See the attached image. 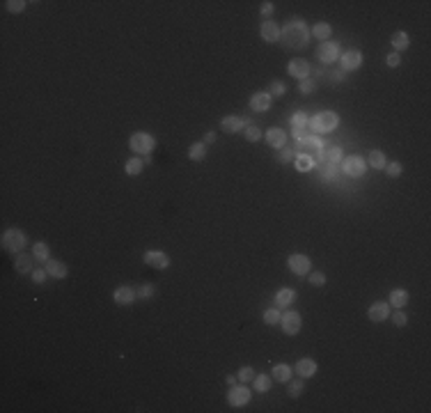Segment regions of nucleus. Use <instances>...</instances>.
I'll return each mask as SVG.
<instances>
[{
    "label": "nucleus",
    "mask_w": 431,
    "mask_h": 413,
    "mask_svg": "<svg viewBox=\"0 0 431 413\" xmlns=\"http://www.w3.org/2000/svg\"><path fill=\"white\" fill-rule=\"evenodd\" d=\"M307 39H310V30H307L303 19H291V21H287L280 28V42L285 49H291V51L305 49Z\"/></svg>",
    "instance_id": "1"
},
{
    "label": "nucleus",
    "mask_w": 431,
    "mask_h": 413,
    "mask_svg": "<svg viewBox=\"0 0 431 413\" xmlns=\"http://www.w3.org/2000/svg\"><path fill=\"white\" fill-rule=\"evenodd\" d=\"M337 124H340L337 113H333V110H321V113H317L314 117H310L307 129H310V133H328V131L337 129Z\"/></svg>",
    "instance_id": "2"
},
{
    "label": "nucleus",
    "mask_w": 431,
    "mask_h": 413,
    "mask_svg": "<svg viewBox=\"0 0 431 413\" xmlns=\"http://www.w3.org/2000/svg\"><path fill=\"white\" fill-rule=\"evenodd\" d=\"M0 244H3V248L7 250V253H23V248L28 246V237H26V232L23 230H19V228H10V230H5L3 232V239H0Z\"/></svg>",
    "instance_id": "3"
},
{
    "label": "nucleus",
    "mask_w": 431,
    "mask_h": 413,
    "mask_svg": "<svg viewBox=\"0 0 431 413\" xmlns=\"http://www.w3.org/2000/svg\"><path fill=\"white\" fill-rule=\"evenodd\" d=\"M129 147L131 152H135V156H149L154 152V147H156V138L151 133H145V131H135L129 138Z\"/></svg>",
    "instance_id": "4"
},
{
    "label": "nucleus",
    "mask_w": 431,
    "mask_h": 413,
    "mask_svg": "<svg viewBox=\"0 0 431 413\" xmlns=\"http://www.w3.org/2000/svg\"><path fill=\"white\" fill-rule=\"evenodd\" d=\"M317 60L321 62L323 67L337 62L340 60V46H337L335 42H321L317 46Z\"/></svg>",
    "instance_id": "5"
},
{
    "label": "nucleus",
    "mask_w": 431,
    "mask_h": 413,
    "mask_svg": "<svg viewBox=\"0 0 431 413\" xmlns=\"http://www.w3.org/2000/svg\"><path fill=\"white\" fill-rule=\"evenodd\" d=\"M342 170H344V174H349V177H362L365 170H367V161L362 156L351 154V156H346L344 161H342Z\"/></svg>",
    "instance_id": "6"
},
{
    "label": "nucleus",
    "mask_w": 431,
    "mask_h": 413,
    "mask_svg": "<svg viewBox=\"0 0 431 413\" xmlns=\"http://www.w3.org/2000/svg\"><path fill=\"white\" fill-rule=\"evenodd\" d=\"M287 267H289L291 273H296V276H307L310 269H312V262H310L307 255L294 253V255H289V260H287Z\"/></svg>",
    "instance_id": "7"
},
{
    "label": "nucleus",
    "mask_w": 431,
    "mask_h": 413,
    "mask_svg": "<svg viewBox=\"0 0 431 413\" xmlns=\"http://www.w3.org/2000/svg\"><path fill=\"white\" fill-rule=\"evenodd\" d=\"M326 149V142L321 140L319 136H307L305 140H301V142H296V152H301V154H307V156H312V154H319V152H323Z\"/></svg>",
    "instance_id": "8"
},
{
    "label": "nucleus",
    "mask_w": 431,
    "mask_h": 413,
    "mask_svg": "<svg viewBox=\"0 0 431 413\" xmlns=\"http://www.w3.org/2000/svg\"><path fill=\"white\" fill-rule=\"evenodd\" d=\"M250 402V388L248 386H232L227 392V404L230 406H246Z\"/></svg>",
    "instance_id": "9"
},
{
    "label": "nucleus",
    "mask_w": 431,
    "mask_h": 413,
    "mask_svg": "<svg viewBox=\"0 0 431 413\" xmlns=\"http://www.w3.org/2000/svg\"><path fill=\"white\" fill-rule=\"evenodd\" d=\"M142 262L151 269H158V271L170 267V257H167L165 253H161V250H147L145 255H142Z\"/></svg>",
    "instance_id": "10"
},
{
    "label": "nucleus",
    "mask_w": 431,
    "mask_h": 413,
    "mask_svg": "<svg viewBox=\"0 0 431 413\" xmlns=\"http://www.w3.org/2000/svg\"><path fill=\"white\" fill-rule=\"evenodd\" d=\"M280 326L287 335H296L301 331V315H298L296 310H287L285 315L280 317Z\"/></svg>",
    "instance_id": "11"
},
{
    "label": "nucleus",
    "mask_w": 431,
    "mask_h": 413,
    "mask_svg": "<svg viewBox=\"0 0 431 413\" xmlns=\"http://www.w3.org/2000/svg\"><path fill=\"white\" fill-rule=\"evenodd\" d=\"M310 69H312V65L307 60H303V58H296V60H291L289 65H287V74H289L291 78H298V81L310 78Z\"/></svg>",
    "instance_id": "12"
},
{
    "label": "nucleus",
    "mask_w": 431,
    "mask_h": 413,
    "mask_svg": "<svg viewBox=\"0 0 431 413\" xmlns=\"http://www.w3.org/2000/svg\"><path fill=\"white\" fill-rule=\"evenodd\" d=\"M259 35H262V39L269 42V44L280 42V26L275 21H271V19H264L262 26H259Z\"/></svg>",
    "instance_id": "13"
},
{
    "label": "nucleus",
    "mask_w": 431,
    "mask_h": 413,
    "mask_svg": "<svg viewBox=\"0 0 431 413\" xmlns=\"http://www.w3.org/2000/svg\"><path fill=\"white\" fill-rule=\"evenodd\" d=\"M340 67H342L344 71H356V69H360V67H362V53H360V51H356V49L346 51V53L340 58Z\"/></svg>",
    "instance_id": "14"
},
{
    "label": "nucleus",
    "mask_w": 431,
    "mask_h": 413,
    "mask_svg": "<svg viewBox=\"0 0 431 413\" xmlns=\"http://www.w3.org/2000/svg\"><path fill=\"white\" fill-rule=\"evenodd\" d=\"M367 317H369L374 324H381V321H385L390 317V305L385 303V301H376V303H372L367 308Z\"/></svg>",
    "instance_id": "15"
},
{
    "label": "nucleus",
    "mask_w": 431,
    "mask_h": 413,
    "mask_svg": "<svg viewBox=\"0 0 431 413\" xmlns=\"http://www.w3.org/2000/svg\"><path fill=\"white\" fill-rule=\"evenodd\" d=\"M248 124H250V120H243L239 115H227V117L221 120V129L225 131V133H239V131L246 129Z\"/></svg>",
    "instance_id": "16"
},
{
    "label": "nucleus",
    "mask_w": 431,
    "mask_h": 413,
    "mask_svg": "<svg viewBox=\"0 0 431 413\" xmlns=\"http://www.w3.org/2000/svg\"><path fill=\"white\" fill-rule=\"evenodd\" d=\"M271 106H273V97L269 92H255L250 97V108L255 113H266V110H271Z\"/></svg>",
    "instance_id": "17"
},
{
    "label": "nucleus",
    "mask_w": 431,
    "mask_h": 413,
    "mask_svg": "<svg viewBox=\"0 0 431 413\" xmlns=\"http://www.w3.org/2000/svg\"><path fill=\"white\" fill-rule=\"evenodd\" d=\"M135 299H138V294H135V289L129 287V285H122V287H117L113 292V301L117 305H131Z\"/></svg>",
    "instance_id": "18"
},
{
    "label": "nucleus",
    "mask_w": 431,
    "mask_h": 413,
    "mask_svg": "<svg viewBox=\"0 0 431 413\" xmlns=\"http://www.w3.org/2000/svg\"><path fill=\"white\" fill-rule=\"evenodd\" d=\"M294 372H296L301 379H312L317 374V360L314 358H301L294 365Z\"/></svg>",
    "instance_id": "19"
},
{
    "label": "nucleus",
    "mask_w": 431,
    "mask_h": 413,
    "mask_svg": "<svg viewBox=\"0 0 431 413\" xmlns=\"http://www.w3.org/2000/svg\"><path fill=\"white\" fill-rule=\"evenodd\" d=\"M264 138H266V142H269V147H273V149H282V147L287 145V133L282 129H278V126L264 131Z\"/></svg>",
    "instance_id": "20"
},
{
    "label": "nucleus",
    "mask_w": 431,
    "mask_h": 413,
    "mask_svg": "<svg viewBox=\"0 0 431 413\" xmlns=\"http://www.w3.org/2000/svg\"><path fill=\"white\" fill-rule=\"evenodd\" d=\"M35 262H37V257H35L33 253H19L17 262H14V269H17L19 273H33Z\"/></svg>",
    "instance_id": "21"
},
{
    "label": "nucleus",
    "mask_w": 431,
    "mask_h": 413,
    "mask_svg": "<svg viewBox=\"0 0 431 413\" xmlns=\"http://www.w3.org/2000/svg\"><path fill=\"white\" fill-rule=\"evenodd\" d=\"M44 269L49 271V276H51V278H58V280H62V278L69 276V269H67L60 260H49V262H44Z\"/></svg>",
    "instance_id": "22"
},
{
    "label": "nucleus",
    "mask_w": 431,
    "mask_h": 413,
    "mask_svg": "<svg viewBox=\"0 0 431 413\" xmlns=\"http://www.w3.org/2000/svg\"><path fill=\"white\" fill-rule=\"evenodd\" d=\"M291 372H294V367H289L287 363H278V365H273V370H271V379L278 381V383H287V381L291 379Z\"/></svg>",
    "instance_id": "23"
},
{
    "label": "nucleus",
    "mask_w": 431,
    "mask_h": 413,
    "mask_svg": "<svg viewBox=\"0 0 431 413\" xmlns=\"http://www.w3.org/2000/svg\"><path fill=\"white\" fill-rule=\"evenodd\" d=\"M294 301H296V292L291 287H282L275 294V308H289Z\"/></svg>",
    "instance_id": "24"
},
{
    "label": "nucleus",
    "mask_w": 431,
    "mask_h": 413,
    "mask_svg": "<svg viewBox=\"0 0 431 413\" xmlns=\"http://www.w3.org/2000/svg\"><path fill=\"white\" fill-rule=\"evenodd\" d=\"M330 35H333V28H330L326 21L314 23V28L310 30V37H317V39H321V42H328Z\"/></svg>",
    "instance_id": "25"
},
{
    "label": "nucleus",
    "mask_w": 431,
    "mask_h": 413,
    "mask_svg": "<svg viewBox=\"0 0 431 413\" xmlns=\"http://www.w3.org/2000/svg\"><path fill=\"white\" fill-rule=\"evenodd\" d=\"M390 44L394 46V53H401V51L408 49L410 39H408V35H406L404 30H397V33H394L392 37H390Z\"/></svg>",
    "instance_id": "26"
},
{
    "label": "nucleus",
    "mask_w": 431,
    "mask_h": 413,
    "mask_svg": "<svg viewBox=\"0 0 431 413\" xmlns=\"http://www.w3.org/2000/svg\"><path fill=\"white\" fill-rule=\"evenodd\" d=\"M124 170H126V174H129V177H138V174L145 170V161H142V156H131L129 161H126Z\"/></svg>",
    "instance_id": "27"
},
{
    "label": "nucleus",
    "mask_w": 431,
    "mask_h": 413,
    "mask_svg": "<svg viewBox=\"0 0 431 413\" xmlns=\"http://www.w3.org/2000/svg\"><path fill=\"white\" fill-rule=\"evenodd\" d=\"M408 303V292L406 289H392L390 292V303L388 305H392V308H404V305Z\"/></svg>",
    "instance_id": "28"
},
{
    "label": "nucleus",
    "mask_w": 431,
    "mask_h": 413,
    "mask_svg": "<svg viewBox=\"0 0 431 413\" xmlns=\"http://www.w3.org/2000/svg\"><path fill=\"white\" fill-rule=\"evenodd\" d=\"M385 163H388V158H385V154H383L381 149H372V152H369L367 165H372V168H376V170H383Z\"/></svg>",
    "instance_id": "29"
},
{
    "label": "nucleus",
    "mask_w": 431,
    "mask_h": 413,
    "mask_svg": "<svg viewBox=\"0 0 431 413\" xmlns=\"http://www.w3.org/2000/svg\"><path fill=\"white\" fill-rule=\"evenodd\" d=\"M206 156V145L204 142H193V145L188 147V158L190 161H204Z\"/></svg>",
    "instance_id": "30"
},
{
    "label": "nucleus",
    "mask_w": 431,
    "mask_h": 413,
    "mask_svg": "<svg viewBox=\"0 0 431 413\" xmlns=\"http://www.w3.org/2000/svg\"><path fill=\"white\" fill-rule=\"evenodd\" d=\"M307 124H310V117L305 110H296L291 115V129H307Z\"/></svg>",
    "instance_id": "31"
},
{
    "label": "nucleus",
    "mask_w": 431,
    "mask_h": 413,
    "mask_svg": "<svg viewBox=\"0 0 431 413\" xmlns=\"http://www.w3.org/2000/svg\"><path fill=\"white\" fill-rule=\"evenodd\" d=\"M255 390L257 392H269L271 390V383H273V379H271L269 374H255Z\"/></svg>",
    "instance_id": "32"
},
{
    "label": "nucleus",
    "mask_w": 431,
    "mask_h": 413,
    "mask_svg": "<svg viewBox=\"0 0 431 413\" xmlns=\"http://www.w3.org/2000/svg\"><path fill=\"white\" fill-rule=\"evenodd\" d=\"M314 168V158L307 156V154H296V170L298 172H307V170Z\"/></svg>",
    "instance_id": "33"
},
{
    "label": "nucleus",
    "mask_w": 431,
    "mask_h": 413,
    "mask_svg": "<svg viewBox=\"0 0 431 413\" xmlns=\"http://www.w3.org/2000/svg\"><path fill=\"white\" fill-rule=\"evenodd\" d=\"M33 255L37 257V262H49V260H51L49 246L44 244V241H37V244L33 246Z\"/></svg>",
    "instance_id": "34"
},
{
    "label": "nucleus",
    "mask_w": 431,
    "mask_h": 413,
    "mask_svg": "<svg viewBox=\"0 0 431 413\" xmlns=\"http://www.w3.org/2000/svg\"><path fill=\"white\" fill-rule=\"evenodd\" d=\"M280 317H282V312L278 308H269V310H264L262 319H264L266 326H275V324H280Z\"/></svg>",
    "instance_id": "35"
},
{
    "label": "nucleus",
    "mask_w": 431,
    "mask_h": 413,
    "mask_svg": "<svg viewBox=\"0 0 431 413\" xmlns=\"http://www.w3.org/2000/svg\"><path fill=\"white\" fill-rule=\"evenodd\" d=\"M301 392H303V379H289L287 381V395H289L291 399L301 397Z\"/></svg>",
    "instance_id": "36"
},
{
    "label": "nucleus",
    "mask_w": 431,
    "mask_h": 413,
    "mask_svg": "<svg viewBox=\"0 0 431 413\" xmlns=\"http://www.w3.org/2000/svg\"><path fill=\"white\" fill-rule=\"evenodd\" d=\"M321 158L323 163H337V161H342V149L340 147H330V149L321 152Z\"/></svg>",
    "instance_id": "37"
},
{
    "label": "nucleus",
    "mask_w": 431,
    "mask_h": 413,
    "mask_svg": "<svg viewBox=\"0 0 431 413\" xmlns=\"http://www.w3.org/2000/svg\"><path fill=\"white\" fill-rule=\"evenodd\" d=\"M243 136H246V140H248V142H257V140H262L264 131L259 129V126H255V124H248V126H246V133H243Z\"/></svg>",
    "instance_id": "38"
},
{
    "label": "nucleus",
    "mask_w": 431,
    "mask_h": 413,
    "mask_svg": "<svg viewBox=\"0 0 431 413\" xmlns=\"http://www.w3.org/2000/svg\"><path fill=\"white\" fill-rule=\"evenodd\" d=\"M321 179L323 181H333L335 177H337V165L335 163H323V168H321Z\"/></svg>",
    "instance_id": "39"
},
{
    "label": "nucleus",
    "mask_w": 431,
    "mask_h": 413,
    "mask_svg": "<svg viewBox=\"0 0 431 413\" xmlns=\"http://www.w3.org/2000/svg\"><path fill=\"white\" fill-rule=\"evenodd\" d=\"M266 92H269L273 99H275V97H285V92H287V85H285V83H282V81H273V83H271V85H269V90H266Z\"/></svg>",
    "instance_id": "40"
},
{
    "label": "nucleus",
    "mask_w": 431,
    "mask_h": 413,
    "mask_svg": "<svg viewBox=\"0 0 431 413\" xmlns=\"http://www.w3.org/2000/svg\"><path fill=\"white\" fill-rule=\"evenodd\" d=\"M237 379L241 381V383H248V381H253V379H255V370L250 367V365H243L241 370H239Z\"/></svg>",
    "instance_id": "41"
},
{
    "label": "nucleus",
    "mask_w": 431,
    "mask_h": 413,
    "mask_svg": "<svg viewBox=\"0 0 431 413\" xmlns=\"http://www.w3.org/2000/svg\"><path fill=\"white\" fill-rule=\"evenodd\" d=\"M298 90H301L303 94H310L317 90V81L314 78H303V81H298Z\"/></svg>",
    "instance_id": "42"
},
{
    "label": "nucleus",
    "mask_w": 431,
    "mask_h": 413,
    "mask_svg": "<svg viewBox=\"0 0 431 413\" xmlns=\"http://www.w3.org/2000/svg\"><path fill=\"white\" fill-rule=\"evenodd\" d=\"M385 174H388V177H399V174L404 172V165L399 163V161H392V163H385Z\"/></svg>",
    "instance_id": "43"
},
{
    "label": "nucleus",
    "mask_w": 431,
    "mask_h": 413,
    "mask_svg": "<svg viewBox=\"0 0 431 413\" xmlns=\"http://www.w3.org/2000/svg\"><path fill=\"white\" fill-rule=\"evenodd\" d=\"M294 152H296V149H291V147H282L280 152L275 154V158H278V163H289L291 158H294Z\"/></svg>",
    "instance_id": "44"
},
{
    "label": "nucleus",
    "mask_w": 431,
    "mask_h": 413,
    "mask_svg": "<svg viewBox=\"0 0 431 413\" xmlns=\"http://www.w3.org/2000/svg\"><path fill=\"white\" fill-rule=\"evenodd\" d=\"M307 280H310V285H314V287H323V285H326V273L312 271L310 276H307Z\"/></svg>",
    "instance_id": "45"
},
{
    "label": "nucleus",
    "mask_w": 431,
    "mask_h": 413,
    "mask_svg": "<svg viewBox=\"0 0 431 413\" xmlns=\"http://www.w3.org/2000/svg\"><path fill=\"white\" fill-rule=\"evenodd\" d=\"M328 74V78L333 83H344L346 81V71L342 69V67H337V69H330V71H326Z\"/></svg>",
    "instance_id": "46"
},
{
    "label": "nucleus",
    "mask_w": 431,
    "mask_h": 413,
    "mask_svg": "<svg viewBox=\"0 0 431 413\" xmlns=\"http://www.w3.org/2000/svg\"><path fill=\"white\" fill-rule=\"evenodd\" d=\"M154 292H156V287H154V285H140V287L135 289L138 299H151V296H154Z\"/></svg>",
    "instance_id": "47"
},
{
    "label": "nucleus",
    "mask_w": 431,
    "mask_h": 413,
    "mask_svg": "<svg viewBox=\"0 0 431 413\" xmlns=\"http://www.w3.org/2000/svg\"><path fill=\"white\" fill-rule=\"evenodd\" d=\"M390 317H392V324H394V326H399V328L408 324V315H406V312H404L401 308H399L397 312H394V315H390Z\"/></svg>",
    "instance_id": "48"
},
{
    "label": "nucleus",
    "mask_w": 431,
    "mask_h": 413,
    "mask_svg": "<svg viewBox=\"0 0 431 413\" xmlns=\"http://www.w3.org/2000/svg\"><path fill=\"white\" fill-rule=\"evenodd\" d=\"M5 5H7V10H10L12 14H19V12L26 10L28 3H26V0H10V3H5Z\"/></svg>",
    "instance_id": "49"
},
{
    "label": "nucleus",
    "mask_w": 431,
    "mask_h": 413,
    "mask_svg": "<svg viewBox=\"0 0 431 413\" xmlns=\"http://www.w3.org/2000/svg\"><path fill=\"white\" fill-rule=\"evenodd\" d=\"M385 65L392 67V69H394V67H399V65H401V53H394V51H392V53L385 58Z\"/></svg>",
    "instance_id": "50"
},
{
    "label": "nucleus",
    "mask_w": 431,
    "mask_h": 413,
    "mask_svg": "<svg viewBox=\"0 0 431 413\" xmlns=\"http://www.w3.org/2000/svg\"><path fill=\"white\" fill-rule=\"evenodd\" d=\"M46 276H49V271H46V269H35V271H33V283L42 285L44 280H46Z\"/></svg>",
    "instance_id": "51"
},
{
    "label": "nucleus",
    "mask_w": 431,
    "mask_h": 413,
    "mask_svg": "<svg viewBox=\"0 0 431 413\" xmlns=\"http://www.w3.org/2000/svg\"><path fill=\"white\" fill-rule=\"evenodd\" d=\"M273 10H275L273 3H269V0H266V3H262V17H264V19H269L271 14H273Z\"/></svg>",
    "instance_id": "52"
},
{
    "label": "nucleus",
    "mask_w": 431,
    "mask_h": 413,
    "mask_svg": "<svg viewBox=\"0 0 431 413\" xmlns=\"http://www.w3.org/2000/svg\"><path fill=\"white\" fill-rule=\"evenodd\" d=\"M310 74H312V76H314V81H319V78H323V76H326V67H323V65H319V67H312V69H310Z\"/></svg>",
    "instance_id": "53"
},
{
    "label": "nucleus",
    "mask_w": 431,
    "mask_h": 413,
    "mask_svg": "<svg viewBox=\"0 0 431 413\" xmlns=\"http://www.w3.org/2000/svg\"><path fill=\"white\" fill-rule=\"evenodd\" d=\"M216 140V131H206L204 133V145H209V142Z\"/></svg>",
    "instance_id": "54"
},
{
    "label": "nucleus",
    "mask_w": 431,
    "mask_h": 413,
    "mask_svg": "<svg viewBox=\"0 0 431 413\" xmlns=\"http://www.w3.org/2000/svg\"><path fill=\"white\" fill-rule=\"evenodd\" d=\"M225 381H227V386H237V376H234V374H227Z\"/></svg>",
    "instance_id": "55"
}]
</instances>
